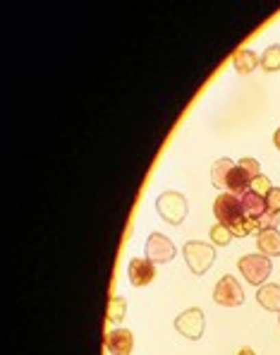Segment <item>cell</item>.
I'll use <instances>...</instances> for the list:
<instances>
[{
    "label": "cell",
    "mask_w": 280,
    "mask_h": 355,
    "mask_svg": "<svg viewBox=\"0 0 280 355\" xmlns=\"http://www.w3.org/2000/svg\"><path fill=\"white\" fill-rule=\"evenodd\" d=\"M266 207L268 211L280 214V187H273L271 192L266 194Z\"/></svg>",
    "instance_id": "cell-22"
},
{
    "label": "cell",
    "mask_w": 280,
    "mask_h": 355,
    "mask_svg": "<svg viewBox=\"0 0 280 355\" xmlns=\"http://www.w3.org/2000/svg\"><path fill=\"white\" fill-rule=\"evenodd\" d=\"M105 348L110 355H129L134 348V336L129 329H113L105 336Z\"/></svg>",
    "instance_id": "cell-9"
},
{
    "label": "cell",
    "mask_w": 280,
    "mask_h": 355,
    "mask_svg": "<svg viewBox=\"0 0 280 355\" xmlns=\"http://www.w3.org/2000/svg\"><path fill=\"white\" fill-rule=\"evenodd\" d=\"M273 190V185H271V180H268L266 176H257V178H252V192H257V194H262V197H266L268 192Z\"/></svg>",
    "instance_id": "cell-21"
},
{
    "label": "cell",
    "mask_w": 280,
    "mask_h": 355,
    "mask_svg": "<svg viewBox=\"0 0 280 355\" xmlns=\"http://www.w3.org/2000/svg\"><path fill=\"white\" fill-rule=\"evenodd\" d=\"M273 142H276V147H278V152H280V128L276 130V135H273Z\"/></svg>",
    "instance_id": "cell-23"
},
{
    "label": "cell",
    "mask_w": 280,
    "mask_h": 355,
    "mask_svg": "<svg viewBox=\"0 0 280 355\" xmlns=\"http://www.w3.org/2000/svg\"><path fill=\"white\" fill-rule=\"evenodd\" d=\"M125 314H127V300L123 298V295H113V298L108 300V310H105V319H108L110 324H118L125 319Z\"/></svg>",
    "instance_id": "cell-16"
},
{
    "label": "cell",
    "mask_w": 280,
    "mask_h": 355,
    "mask_svg": "<svg viewBox=\"0 0 280 355\" xmlns=\"http://www.w3.org/2000/svg\"><path fill=\"white\" fill-rule=\"evenodd\" d=\"M175 255H177V250L168 236H163V233H158V231H153L151 236H149L147 260H151L153 264H168V262L175 260Z\"/></svg>",
    "instance_id": "cell-5"
},
{
    "label": "cell",
    "mask_w": 280,
    "mask_h": 355,
    "mask_svg": "<svg viewBox=\"0 0 280 355\" xmlns=\"http://www.w3.org/2000/svg\"><path fill=\"white\" fill-rule=\"evenodd\" d=\"M158 216L170 226H182L187 218V199L180 192H163L156 199Z\"/></svg>",
    "instance_id": "cell-2"
},
{
    "label": "cell",
    "mask_w": 280,
    "mask_h": 355,
    "mask_svg": "<svg viewBox=\"0 0 280 355\" xmlns=\"http://www.w3.org/2000/svg\"><path fill=\"white\" fill-rule=\"evenodd\" d=\"M235 163L230 159H218V161L211 166V185L218 190H225V183H228V173Z\"/></svg>",
    "instance_id": "cell-15"
},
{
    "label": "cell",
    "mask_w": 280,
    "mask_h": 355,
    "mask_svg": "<svg viewBox=\"0 0 280 355\" xmlns=\"http://www.w3.org/2000/svg\"><path fill=\"white\" fill-rule=\"evenodd\" d=\"M238 355H257V353H254L252 348H242V351H240Z\"/></svg>",
    "instance_id": "cell-24"
},
{
    "label": "cell",
    "mask_w": 280,
    "mask_h": 355,
    "mask_svg": "<svg viewBox=\"0 0 280 355\" xmlns=\"http://www.w3.org/2000/svg\"><path fill=\"white\" fill-rule=\"evenodd\" d=\"M242 204H244V214H247L249 218H262L264 214L268 211L266 197H262V194L252 192V190H249V192L242 197Z\"/></svg>",
    "instance_id": "cell-14"
},
{
    "label": "cell",
    "mask_w": 280,
    "mask_h": 355,
    "mask_svg": "<svg viewBox=\"0 0 280 355\" xmlns=\"http://www.w3.org/2000/svg\"><path fill=\"white\" fill-rule=\"evenodd\" d=\"M214 214H216V218H218V221L223 223V226H228V228L238 226L242 218H247V214H244L242 197H238V194H230V192H223L220 197H216Z\"/></svg>",
    "instance_id": "cell-3"
},
{
    "label": "cell",
    "mask_w": 280,
    "mask_h": 355,
    "mask_svg": "<svg viewBox=\"0 0 280 355\" xmlns=\"http://www.w3.org/2000/svg\"><path fill=\"white\" fill-rule=\"evenodd\" d=\"M240 168H242L244 173H247L249 178H257V176H262V166H259V161L257 159H249V157H244V159H240V163H238Z\"/></svg>",
    "instance_id": "cell-20"
},
{
    "label": "cell",
    "mask_w": 280,
    "mask_h": 355,
    "mask_svg": "<svg viewBox=\"0 0 280 355\" xmlns=\"http://www.w3.org/2000/svg\"><path fill=\"white\" fill-rule=\"evenodd\" d=\"M257 245H259V252L266 257H280V233L278 228H271V231H262L257 238Z\"/></svg>",
    "instance_id": "cell-11"
},
{
    "label": "cell",
    "mask_w": 280,
    "mask_h": 355,
    "mask_svg": "<svg viewBox=\"0 0 280 355\" xmlns=\"http://www.w3.org/2000/svg\"><path fill=\"white\" fill-rule=\"evenodd\" d=\"M214 300L218 305H223V308H240V305L244 303V290L235 276H223V279L216 284Z\"/></svg>",
    "instance_id": "cell-7"
},
{
    "label": "cell",
    "mask_w": 280,
    "mask_h": 355,
    "mask_svg": "<svg viewBox=\"0 0 280 355\" xmlns=\"http://www.w3.org/2000/svg\"><path fill=\"white\" fill-rule=\"evenodd\" d=\"M175 329L182 334L185 339L190 341H199L204 336V329H206V319H204V312L199 308H190L175 319Z\"/></svg>",
    "instance_id": "cell-6"
},
{
    "label": "cell",
    "mask_w": 280,
    "mask_h": 355,
    "mask_svg": "<svg viewBox=\"0 0 280 355\" xmlns=\"http://www.w3.org/2000/svg\"><path fill=\"white\" fill-rule=\"evenodd\" d=\"M278 314H280V312H278ZM278 322H280V317H278Z\"/></svg>",
    "instance_id": "cell-25"
},
{
    "label": "cell",
    "mask_w": 280,
    "mask_h": 355,
    "mask_svg": "<svg viewBox=\"0 0 280 355\" xmlns=\"http://www.w3.org/2000/svg\"><path fill=\"white\" fill-rule=\"evenodd\" d=\"M233 65H235V72H240V75H249V72H254L259 65H262V58H259L254 51H249V48H242V51L235 53Z\"/></svg>",
    "instance_id": "cell-13"
},
{
    "label": "cell",
    "mask_w": 280,
    "mask_h": 355,
    "mask_svg": "<svg viewBox=\"0 0 280 355\" xmlns=\"http://www.w3.org/2000/svg\"><path fill=\"white\" fill-rule=\"evenodd\" d=\"M209 236L216 247H225V245H230V240H233V231H230L228 226H223V223H216V226L211 228Z\"/></svg>",
    "instance_id": "cell-18"
},
{
    "label": "cell",
    "mask_w": 280,
    "mask_h": 355,
    "mask_svg": "<svg viewBox=\"0 0 280 355\" xmlns=\"http://www.w3.org/2000/svg\"><path fill=\"white\" fill-rule=\"evenodd\" d=\"M257 300L264 310H268V312H280V286L264 284L257 293Z\"/></svg>",
    "instance_id": "cell-12"
},
{
    "label": "cell",
    "mask_w": 280,
    "mask_h": 355,
    "mask_svg": "<svg viewBox=\"0 0 280 355\" xmlns=\"http://www.w3.org/2000/svg\"><path fill=\"white\" fill-rule=\"evenodd\" d=\"M127 276L129 284L134 288H142V286H149L153 279H156V264L151 260H142V257H134L127 266Z\"/></svg>",
    "instance_id": "cell-8"
},
{
    "label": "cell",
    "mask_w": 280,
    "mask_h": 355,
    "mask_svg": "<svg viewBox=\"0 0 280 355\" xmlns=\"http://www.w3.org/2000/svg\"><path fill=\"white\" fill-rule=\"evenodd\" d=\"M225 190L230 194H238V197H244V194L252 190V178L242 171L240 166H233L228 173V183H225Z\"/></svg>",
    "instance_id": "cell-10"
},
{
    "label": "cell",
    "mask_w": 280,
    "mask_h": 355,
    "mask_svg": "<svg viewBox=\"0 0 280 355\" xmlns=\"http://www.w3.org/2000/svg\"><path fill=\"white\" fill-rule=\"evenodd\" d=\"M262 67L266 72H278L280 70V43H273L264 51L262 56Z\"/></svg>",
    "instance_id": "cell-17"
},
{
    "label": "cell",
    "mask_w": 280,
    "mask_h": 355,
    "mask_svg": "<svg viewBox=\"0 0 280 355\" xmlns=\"http://www.w3.org/2000/svg\"><path fill=\"white\" fill-rule=\"evenodd\" d=\"M278 223H280V214H273V211H266L262 218H257L259 233H262V231H271V228H278Z\"/></svg>",
    "instance_id": "cell-19"
},
{
    "label": "cell",
    "mask_w": 280,
    "mask_h": 355,
    "mask_svg": "<svg viewBox=\"0 0 280 355\" xmlns=\"http://www.w3.org/2000/svg\"><path fill=\"white\" fill-rule=\"evenodd\" d=\"M238 266H240V271H242L244 279H247L252 286H259V288L266 284V279L273 271L271 257L262 255V252H259V255H244Z\"/></svg>",
    "instance_id": "cell-4"
},
{
    "label": "cell",
    "mask_w": 280,
    "mask_h": 355,
    "mask_svg": "<svg viewBox=\"0 0 280 355\" xmlns=\"http://www.w3.org/2000/svg\"><path fill=\"white\" fill-rule=\"evenodd\" d=\"M182 255H185V262L187 266H190V271L196 276H204L206 271L211 269V264L216 262L214 245H206V242H196V240L185 242Z\"/></svg>",
    "instance_id": "cell-1"
}]
</instances>
